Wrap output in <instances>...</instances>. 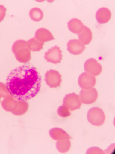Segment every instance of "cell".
<instances>
[{
    "label": "cell",
    "mask_w": 115,
    "mask_h": 154,
    "mask_svg": "<svg viewBox=\"0 0 115 154\" xmlns=\"http://www.w3.org/2000/svg\"><path fill=\"white\" fill-rule=\"evenodd\" d=\"M79 41L84 45H88L92 40V33L90 28L84 26L83 32L79 34Z\"/></svg>",
    "instance_id": "cell-16"
},
{
    "label": "cell",
    "mask_w": 115,
    "mask_h": 154,
    "mask_svg": "<svg viewBox=\"0 0 115 154\" xmlns=\"http://www.w3.org/2000/svg\"><path fill=\"white\" fill-rule=\"evenodd\" d=\"M30 17L33 21L38 22L42 20L43 17H44V14H43L41 9L38 8H33L30 11Z\"/></svg>",
    "instance_id": "cell-20"
},
{
    "label": "cell",
    "mask_w": 115,
    "mask_h": 154,
    "mask_svg": "<svg viewBox=\"0 0 115 154\" xmlns=\"http://www.w3.org/2000/svg\"><path fill=\"white\" fill-rule=\"evenodd\" d=\"M44 58L47 62L52 64H60L62 60V51L60 47L55 46L46 53Z\"/></svg>",
    "instance_id": "cell-8"
},
{
    "label": "cell",
    "mask_w": 115,
    "mask_h": 154,
    "mask_svg": "<svg viewBox=\"0 0 115 154\" xmlns=\"http://www.w3.org/2000/svg\"><path fill=\"white\" fill-rule=\"evenodd\" d=\"M78 84L83 89L92 88L96 84V79L94 76L87 73L81 74L78 79Z\"/></svg>",
    "instance_id": "cell-9"
},
{
    "label": "cell",
    "mask_w": 115,
    "mask_h": 154,
    "mask_svg": "<svg viewBox=\"0 0 115 154\" xmlns=\"http://www.w3.org/2000/svg\"><path fill=\"white\" fill-rule=\"evenodd\" d=\"M44 42L38 41L35 38H32L31 39L27 41V45L30 51H38L41 50L44 46Z\"/></svg>",
    "instance_id": "cell-19"
},
{
    "label": "cell",
    "mask_w": 115,
    "mask_h": 154,
    "mask_svg": "<svg viewBox=\"0 0 115 154\" xmlns=\"http://www.w3.org/2000/svg\"><path fill=\"white\" fill-rule=\"evenodd\" d=\"M17 104V100L13 96L9 95L4 98L1 103L3 109L6 111L12 112L16 109Z\"/></svg>",
    "instance_id": "cell-15"
},
{
    "label": "cell",
    "mask_w": 115,
    "mask_h": 154,
    "mask_svg": "<svg viewBox=\"0 0 115 154\" xmlns=\"http://www.w3.org/2000/svg\"><path fill=\"white\" fill-rule=\"evenodd\" d=\"M84 68L86 73L94 76L100 75L102 70V66L94 59H89L86 60L84 63Z\"/></svg>",
    "instance_id": "cell-6"
},
{
    "label": "cell",
    "mask_w": 115,
    "mask_h": 154,
    "mask_svg": "<svg viewBox=\"0 0 115 154\" xmlns=\"http://www.w3.org/2000/svg\"><path fill=\"white\" fill-rule=\"evenodd\" d=\"M84 25L79 19L74 18L72 19L68 23V28L72 33L75 34H80L83 32Z\"/></svg>",
    "instance_id": "cell-13"
},
{
    "label": "cell",
    "mask_w": 115,
    "mask_h": 154,
    "mask_svg": "<svg viewBox=\"0 0 115 154\" xmlns=\"http://www.w3.org/2000/svg\"><path fill=\"white\" fill-rule=\"evenodd\" d=\"M46 84L51 88H57L60 86L62 79L59 72L55 70L48 71L45 76Z\"/></svg>",
    "instance_id": "cell-5"
},
{
    "label": "cell",
    "mask_w": 115,
    "mask_h": 154,
    "mask_svg": "<svg viewBox=\"0 0 115 154\" xmlns=\"http://www.w3.org/2000/svg\"><path fill=\"white\" fill-rule=\"evenodd\" d=\"M29 105L26 101H20L17 100V104L16 109L12 112L14 115L21 116L25 114L28 110Z\"/></svg>",
    "instance_id": "cell-17"
},
{
    "label": "cell",
    "mask_w": 115,
    "mask_h": 154,
    "mask_svg": "<svg viewBox=\"0 0 115 154\" xmlns=\"http://www.w3.org/2000/svg\"><path fill=\"white\" fill-rule=\"evenodd\" d=\"M88 121L95 126H101L105 122V116L103 110L99 107H93L87 114Z\"/></svg>",
    "instance_id": "cell-3"
},
{
    "label": "cell",
    "mask_w": 115,
    "mask_h": 154,
    "mask_svg": "<svg viewBox=\"0 0 115 154\" xmlns=\"http://www.w3.org/2000/svg\"><path fill=\"white\" fill-rule=\"evenodd\" d=\"M57 113L61 118H67L71 115L70 110L65 105L60 106L57 110Z\"/></svg>",
    "instance_id": "cell-21"
},
{
    "label": "cell",
    "mask_w": 115,
    "mask_h": 154,
    "mask_svg": "<svg viewBox=\"0 0 115 154\" xmlns=\"http://www.w3.org/2000/svg\"><path fill=\"white\" fill-rule=\"evenodd\" d=\"M12 51L16 59L21 63H27L31 59V51L27 45V42L18 40L12 45Z\"/></svg>",
    "instance_id": "cell-2"
},
{
    "label": "cell",
    "mask_w": 115,
    "mask_h": 154,
    "mask_svg": "<svg viewBox=\"0 0 115 154\" xmlns=\"http://www.w3.org/2000/svg\"><path fill=\"white\" fill-rule=\"evenodd\" d=\"M49 135L52 139L56 141L64 139H72L68 133L65 132L64 130L60 128H53L50 130Z\"/></svg>",
    "instance_id": "cell-14"
},
{
    "label": "cell",
    "mask_w": 115,
    "mask_h": 154,
    "mask_svg": "<svg viewBox=\"0 0 115 154\" xmlns=\"http://www.w3.org/2000/svg\"><path fill=\"white\" fill-rule=\"evenodd\" d=\"M79 97L82 103L86 105L92 104L98 98V92L93 88L88 89H82L81 91Z\"/></svg>",
    "instance_id": "cell-4"
},
{
    "label": "cell",
    "mask_w": 115,
    "mask_h": 154,
    "mask_svg": "<svg viewBox=\"0 0 115 154\" xmlns=\"http://www.w3.org/2000/svg\"><path fill=\"white\" fill-rule=\"evenodd\" d=\"M7 8L3 5H0V23L4 19L6 16Z\"/></svg>",
    "instance_id": "cell-23"
},
{
    "label": "cell",
    "mask_w": 115,
    "mask_h": 154,
    "mask_svg": "<svg viewBox=\"0 0 115 154\" xmlns=\"http://www.w3.org/2000/svg\"><path fill=\"white\" fill-rule=\"evenodd\" d=\"M56 146L57 150L60 153H66L70 150L71 143L69 139H61V140L57 141Z\"/></svg>",
    "instance_id": "cell-18"
},
{
    "label": "cell",
    "mask_w": 115,
    "mask_h": 154,
    "mask_svg": "<svg viewBox=\"0 0 115 154\" xmlns=\"http://www.w3.org/2000/svg\"><path fill=\"white\" fill-rule=\"evenodd\" d=\"M67 50L71 54L78 55L82 54L85 50V46L79 40L72 39L67 43Z\"/></svg>",
    "instance_id": "cell-10"
},
{
    "label": "cell",
    "mask_w": 115,
    "mask_h": 154,
    "mask_svg": "<svg viewBox=\"0 0 115 154\" xmlns=\"http://www.w3.org/2000/svg\"><path fill=\"white\" fill-rule=\"evenodd\" d=\"M9 93L14 98L28 101L34 98L41 89V77L34 67L23 65L13 69L7 79Z\"/></svg>",
    "instance_id": "cell-1"
},
{
    "label": "cell",
    "mask_w": 115,
    "mask_h": 154,
    "mask_svg": "<svg viewBox=\"0 0 115 154\" xmlns=\"http://www.w3.org/2000/svg\"><path fill=\"white\" fill-rule=\"evenodd\" d=\"M111 17V12L108 8H99L96 13V19L100 24L107 23Z\"/></svg>",
    "instance_id": "cell-11"
},
{
    "label": "cell",
    "mask_w": 115,
    "mask_h": 154,
    "mask_svg": "<svg viewBox=\"0 0 115 154\" xmlns=\"http://www.w3.org/2000/svg\"><path fill=\"white\" fill-rule=\"evenodd\" d=\"M63 105L72 111L79 109L81 106L79 96L74 93L66 95L63 99Z\"/></svg>",
    "instance_id": "cell-7"
},
{
    "label": "cell",
    "mask_w": 115,
    "mask_h": 154,
    "mask_svg": "<svg viewBox=\"0 0 115 154\" xmlns=\"http://www.w3.org/2000/svg\"><path fill=\"white\" fill-rule=\"evenodd\" d=\"M9 95L10 94L9 93L7 85L2 82H0V98H5Z\"/></svg>",
    "instance_id": "cell-22"
},
{
    "label": "cell",
    "mask_w": 115,
    "mask_h": 154,
    "mask_svg": "<svg viewBox=\"0 0 115 154\" xmlns=\"http://www.w3.org/2000/svg\"><path fill=\"white\" fill-rule=\"evenodd\" d=\"M35 38L40 42H45L54 39L52 33L46 28H39L35 32Z\"/></svg>",
    "instance_id": "cell-12"
}]
</instances>
